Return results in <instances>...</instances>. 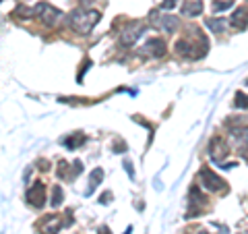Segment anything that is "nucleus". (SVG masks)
Returning <instances> with one entry per match:
<instances>
[{"mask_svg": "<svg viewBox=\"0 0 248 234\" xmlns=\"http://www.w3.org/2000/svg\"><path fill=\"white\" fill-rule=\"evenodd\" d=\"M174 48H176L178 54H182V56H186V54H190V52H192V46H190L188 40H178Z\"/></svg>", "mask_w": 248, "mask_h": 234, "instance_id": "obj_15", "label": "nucleus"}, {"mask_svg": "<svg viewBox=\"0 0 248 234\" xmlns=\"http://www.w3.org/2000/svg\"><path fill=\"white\" fill-rule=\"evenodd\" d=\"M124 168H126V172H128L130 176H135V172H133V166H130V162H124Z\"/></svg>", "mask_w": 248, "mask_h": 234, "instance_id": "obj_22", "label": "nucleus"}, {"mask_svg": "<svg viewBox=\"0 0 248 234\" xmlns=\"http://www.w3.org/2000/svg\"><path fill=\"white\" fill-rule=\"evenodd\" d=\"M244 234H248V232H244Z\"/></svg>", "mask_w": 248, "mask_h": 234, "instance_id": "obj_24", "label": "nucleus"}, {"mask_svg": "<svg viewBox=\"0 0 248 234\" xmlns=\"http://www.w3.org/2000/svg\"><path fill=\"white\" fill-rule=\"evenodd\" d=\"M230 139L238 150L248 151V127H236L230 131Z\"/></svg>", "mask_w": 248, "mask_h": 234, "instance_id": "obj_6", "label": "nucleus"}, {"mask_svg": "<svg viewBox=\"0 0 248 234\" xmlns=\"http://www.w3.org/2000/svg\"><path fill=\"white\" fill-rule=\"evenodd\" d=\"M153 25L161 31H166V33H172L178 27V21H176V17H170V15H164V17L157 15V19H153Z\"/></svg>", "mask_w": 248, "mask_h": 234, "instance_id": "obj_9", "label": "nucleus"}, {"mask_svg": "<svg viewBox=\"0 0 248 234\" xmlns=\"http://www.w3.org/2000/svg\"><path fill=\"white\" fill-rule=\"evenodd\" d=\"M143 31H145V25H143L141 21L128 23V25L122 29V44H124V46H133V44L139 40V35H141Z\"/></svg>", "mask_w": 248, "mask_h": 234, "instance_id": "obj_4", "label": "nucleus"}, {"mask_svg": "<svg viewBox=\"0 0 248 234\" xmlns=\"http://www.w3.org/2000/svg\"><path fill=\"white\" fill-rule=\"evenodd\" d=\"M102 181H104V170L102 168H95L91 172V176H89V189H87V195H91L93 191L97 189L99 184H102Z\"/></svg>", "mask_w": 248, "mask_h": 234, "instance_id": "obj_13", "label": "nucleus"}, {"mask_svg": "<svg viewBox=\"0 0 248 234\" xmlns=\"http://www.w3.org/2000/svg\"><path fill=\"white\" fill-rule=\"evenodd\" d=\"M68 23H71V27L77 31V33L87 35V33H91V29L99 23V13L95 9H77V11L71 13Z\"/></svg>", "mask_w": 248, "mask_h": 234, "instance_id": "obj_1", "label": "nucleus"}, {"mask_svg": "<svg viewBox=\"0 0 248 234\" xmlns=\"http://www.w3.org/2000/svg\"><path fill=\"white\" fill-rule=\"evenodd\" d=\"M228 9H232V0H217V2L213 4L215 13H221V11H228Z\"/></svg>", "mask_w": 248, "mask_h": 234, "instance_id": "obj_17", "label": "nucleus"}, {"mask_svg": "<svg viewBox=\"0 0 248 234\" xmlns=\"http://www.w3.org/2000/svg\"><path fill=\"white\" fill-rule=\"evenodd\" d=\"M238 108H248V96L246 93H236V102H234Z\"/></svg>", "mask_w": 248, "mask_h": 234, "instance_id": "obj_19", "label": "nucleus"}, {"mask_svg": "<svg viewBox=\"0 0 248 234\" xmlns=\"http://www.w3.org/2000/svg\"><path fill=\"white\" fill-rule=\"evenodd\" d=\"M33 15H37V19H40L44 25H48V27L58 25V21L62 19V11H58L56 6H52L50 2H40L33 9Z\"/></svg>", "mask_w": 248, "mask_h": 234, "instance_id": "obj_2", "label": "nucleus"}, {"mask_svg": "<svg viewBox=\"0 0 248 234\" xmlns=\"http://www.w3.org/2000/svg\"><path fill=\"white\" fill-rule=\"evenodd\" d=\"M201 13H203V2H201V0H184L182 2L184 17H199Z\"/></svg>", "mask_w": 248, "mask_h": 234, "instance_id": "obj_10", "label": "nucleus"}, {"mask_svg": "<svg viewBox=\"0 0 248 234\" xmlns=\"http://www.w3.org/2000/svg\"><path fill=\"white\" fill-rule=\"evenodd\" d=\"M232 25L236 29H244L248 25V11L246 9H238L234 13V17H232Z\"/></svg>", "mask_w": 248, "mask_h": 234, "instance_id": "obj_12", "label": "nucleus"}, {"mask_svg": "<svg viewBox=\"0 0 248 234\" xmlns=\"http://www.w3.org/2000/svg\"><path fill=\"white\" fill-rule=\"evenodd\" d=\"M27 201L33 207H42L46 203V186H44V183H33V186H29Z\"/></svg>", "mask_w": 248, "mask_h": 234, "instance_id": "obj_5", "label": "nucleus"}, {"mask_svg": "<svg viewBox=\"0 0 248 234\" xmlns=\"http://www.w3.org/2000/svg\"><path fill=\"white\" fill-rule=\"evenodd\" d=\"M99 234H112V232H110V228H106V226H102V228H99Z\"/></svg>", "mask_w": 248, "mask_h": 234, "instance_id": "obj_23", "label": "nucleus"}, {"mask_svg": "<svg viewBox=\"0 0 248 234\" xmlns=\"http://www.w3.org/2000/svg\"><path fill=\"white\" fill-rule=\"evenodd\" d=\"M83 143H85V137H83V135H79V137H71V139H66V141H64V145H66V147H71V150H73V147L83 145Z\"/></svg>", "mask_w": 248, "mask_h": 234, "instance_id": "obj_18", "label": "nucleus"}, {"mask_svg": "<svg viewBox=\"0 0 248 234\" xmlns=\"http://www.w3.org/2000/svg\"><path fill=\"white\" fill-rule=\"evenodd\" d=\"M143 52L151 54V56H164V54H166V44L161 40H157V37H151V40L145 42Z\"/></svg>", "mask_w": 248, "mask_h": 234, "instance_id": "obj_8", "label": "nucleus"}, {"mask_svg": "<svg viewBox=\"0 0 248 234\" xmlns=\"http://www.w3.org/2000/svg\"><path fill=\"white\" fill-rule=\"evenodd\" d=\"M174 4H176V0H164V4L161 6H164V9H172Z\"/></svg>", "mask_w": 248, "mask_h": 234, "instance_id": "obj_21", "label": "nucleus"}, {"mask_svg": "<svg viewBox=\"0 0 248 234\" xmlns=\"http://www.w3.org/2000/svg\"><path fill=\"white\" fill-rule=\"evenodd\" d=\"M62 199H64V193H62V189L56 184L54 186V193H52V207H58L62 203Z\"/></svg>", "mask_w": 248, "mask_h": 234, "instance_id": "obj_16", "label": "nucleus"}, {"mask_svg": "<svg viewBox=\"0 0 248 234\" xmlns=\"http://www.w3.org/2000/svg\"><path fill=\"white\" fill-rule=\"evenodd\" d=\"M60 226H62V222H60L58 216H48V217H46V220L42 222V232H44V234H58Z\"/></svg>", "mask_w": 248, "mask_h": 234, "instance_id": "obj_11", "label": "nucleus"}, {"mask_svg": "<svg viewBox=\"0 0 248 234\" xmlns=\"http://www.w3.org/2000/svg\"><path fill=\"white\" fill-rule=\"evenodd\" d=\"M99 201H102V203H110V201H112V193H104Z\"/></svg>", "mask_w": 248, "mask_h": 234, "instance_id": "obj_20", "label": "nucleus"}, {"mask_svg": "<svg viewBox=\"0 0 248 234\" xmlns=\"http://www.w3.org/2000/svg\"><path fill=\"white\" fill-rule=\"evenodd\" d=\"M205 25L213 31V33H223L226 31V21L223 19H205Z\"/></svg>", "mask_w": 248, "mask_h": 234, "instance_id": "obj_14", "label": "nucleus"}, {"mask_svg": "<svg viewBox=\"0 0 248 234\" xmlns=\"http://www.w3.org/2000/svg\"><path fill=\"white\" fill-rule=\"evenodd\" d=\"M209 153H211V158H213V162H217V164H223V158L228 155V147L223 145V141L219 137H215L213 141H211V147H209Z\"/></svg>", "mask_w": 248, "mask_h": 234, "instance_id": "obj_7", "label": "nucleus"}, {"mask_svg": "<svg viewBox=\"0 0 248 234\" xmlns=\"http://www.w3.org/2000/svg\"><path fill=\"white\" fill-rule=\"evenodd\" d=\"M201 181H203V186L207 191H221V189H226V181H223L221 176H217L211 168H201Z\"/></svg>", "mask_w": 248, "mask_h": 234, "instance_id": "obj_3", "label": "nucleus"}]
</instances>
